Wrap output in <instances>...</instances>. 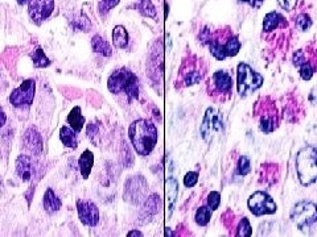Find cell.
<instances>
[{
	"instance_id": "cell-34",
	"label": "cell",
	"mask_w": 317,
	"mask_h": 237,
	"mask_svg": "<svg viewBox=\"0 0 317 237\" xmlns=\"http://www.w3.org/2000/svg\"><path fill=\"white\" fill-rule=\"evenodd\" d=\"M121 3V0H101L98 3V12L102 17H106L112 8Z\"/></svg>"
},
{
	"instance_id": "cell-25",
	"label": "cell",
	"mask_w": 317,
	"mask_h": 237,
	"mask_svg": "<svg viewBox=\"0 0 317 237\" xmlns=\"http://www.w3.org/2000/svg\"><path fill=\"white\" fill-rule=\"evenodd\" d=\"M76 130H73L69 126H62L60 129V140L63 144V146L70 149H76L78 146V141H77Z\"/></svg>"
},
{
	"instance_id": "cell-7",
	"label": "cell",
	"mask_w": 317,
	"mask_h": 237,
	"mask_svg": "<svg viewBox=\"0 0 317 237\" xmlns=\"http://www.w3.org/2000/svg\"><path fill=\"white\" fill-rule=\"evenodd\" d=\"M148 195V182L143 175H132L124 182L123 199L132 205H140Z\"/></svg>"
},
{
	"instance_id": "cell-43",
	"label": "cell",
	"mask_w": 317,
	"mask_h": 237,
	"mask_svg": "<svg viewBox=\"0 0 317 237\" xmlns=\"http://www.w3.org/2000/svg\"><path fill=\"white\" fill-rule=\"evenodd\" d=\"M308 99H309L311 103H316L317 101V86H314L313 89L311 90V92H309V95H308Z\"/></svg>"
},
{
	"instance_id": "cell-41",
	"label": "cell",
	"mask_w": 317,
	"mask_h": 237,
	"mask_svg": "<svg viewBox=\"0 0 317 237\" xmlns=\"http://www.w3.org/2000/svg\"><path fill=\"white\" fill-rule=\"evenodd\" d=\"M122 158H123V164L126 165V168H127V158H130V160H132L133 161L132 155H131L130 148H128L126 144H123V155H122Z\"/></svg>"
},
{
	"instance_id": "cell-23",
	"label": "cell",
	"mask_w": 317,
	"mask_h": 237,
	"mask_svg": "<svg viewBox=\"0 0 317 237\" xmlns=\"http://www.w3.org/2000/svg\"><path fill=\"white\" fill-rule=\"evenodd\" d=\"M283 22H284V17H283V16L280 15L279 12H275V11H273V12L267 13L266 17H264L263 31L266 32V33L274 32L275 29L279 28Z\"/></svg>"
},
{
	"instance_id": "cell-46",
	"label": "cell",
	"mask_w": 317,
	"mask_h": 237,
	"mask_svg": "<svg viewBox=\"0 0 317 237\" xmlns=\"http://www.w3.org/2000/svg\"><path fill=\"white\" fill-rule=\"evenodd\" d=\"M165 236H173V232L169 231V228H165Z\"/></svg>"
},
{
	"instance_id": "cell-11",
	"label": "cell",
	"mask_w": 317,
	"mask_h": 237,
	"mask_svg": "<svg viewBox=\"0 0 317 237\" xmlns=\"http://www.w3.org/2000/svg\"><path fill=\"white\" fill-rule=\"evenodd\" d=\"M77 212H78V218L83 225L95 227L99 223V209L92 200H77Z\"/></svg>"
},
{
	"instance_id": "cell-37",
	"label": "cell",
	"mask_w": 317,
	"mask_h": 237,
	"mask_svg": "<svg viewBox=\"0 0 317 237\" xmlns=\"http://www.w3.org/2000/svg\"><path fill=\"white\" fill-rule=\"evenodd\" d=\"M86 135L89 137L90 141L93 144H98L99 141V125L95 121H92V123L87 124L86 126Z\"/></svg>"
},
{
	"instance_id": "cell-2",
	"label": "cell",
	"mask_w": 317,
	"mask_h": 237,
	"mask_svg": "<svg viewBox=\"0 0 317 237\" xmlns=\"http://www.w3.org/2000/svg\"><path fill=\"white\" fill-rule=\"evenodd\" d=\"M107 89L111 94L124 91L128 101H132L139 98V78L130 69L121 67L108 76Z\"/></svg>"
},
{
	"instance_id": "cell-13",
	"label": "cell",
	"mask_w": 317,
	"mask_h": 237,
	"mask_svg": "<svg viewBox=\"0 0 317 237\" xmlns=\"http://www.w3.org/2000/svg\"><path fill=\"white\" fill-rule=\"evenodd\" d=\"M293 65H295L296 69L299 70V74L304 81H311L313 74L316 73V67H314L313 62L311 61V57H307L305 50L303 49H299L293 53Z\"/></svg>"
},
{
	"instance_id": "cell-30",
	"label": "cell",
	"mask_w": 317,
	"mask_h": 237,
	"mask_svg": "<svg viewBox=\"0 0 317 237\" xmlns=\"http://www.w3.org/2000/svg\"><path fill=\"white\" fill-rule=\"evenodd\" d=\"M31 57L35 67H38V69H44V67H48L51 65V61L45 56L44 50H42L41 47H37V49L31 54Z\"/></svg>"
},
{
	"instance_id": "cell-29",
	"label": "cell",
	"mask_w": 317,
	"mask_h": 237,
	"mask_svg": "<svg viewBox=\"0 0 317 237\" xmlns=\"http://www.w3.org/2000/svg\"><path fill=\"white\" fill-rule=\"evenodd\" d=\"M210 219H212V208L209 205H201L200 208L196 211V215H194V221L200 227H206L209 224Z\"/></svg>"
},
{
	"instance_id": "cell-6",
	"label": "cell",
	"mask_w": 317,
	"mask_h": 237,
	"mask_svg": "<svg viewBox=\"0 0 317 237\" xmlns=\"http://www.w3.org/2000/svg\"><path fill=\"white\" fill-rule=\"evenodd\" d=\"M225 132V117L221 111L209 107L203 115L202 123L200 126V133L203 141L210 144L213 140Z\"/></svg>"
},
{
	"instance_id": "cell-14",
	"label": "cell",
	"mask_w": 317,
	"mask_h": 237,
	"mask_svg": "<svg viewBox=\"0 0 317 237\" xmlns=\"http://www.w3.org/2000/svg\"><path fill=\"white\" fill-rule=\"evenodd\" d=\"M212 87H213V94L221 95L222 98L223 96H229L233 89V79L230 76V74L225 70H217L216 73L212 75Z\"/></svg>"
},
{
	"instance_id": "cell-18",
	"label": "cell",
	"mask_w": 317,
	"mask_h": 237,
	"mask_svg": "<svg viewBox=\"0 0 317 237\" xmlns=\"http://www.w3.org/2000/svg\"><path fill=\"white\" fill-rule=\"evenodd\" d=\"M165 194H167V199H168V214L172 215L178 196V183L174 178L169 177L165 182Z\"/></svg>"
},
{
	"instance_id": "cell-5",
	"label": "cell",
	"mask_w": 317,
	"mask_h": 237,
	"mask_svg": "<svg viewBox=\"0 0 317 237\" xmlns=\"http://www.w3.org/2000/svg\"><path fill=\"white\" fill-rule=\"evenodd\" d=\"M264 79L262 74L253 69L247 63H239L237 67V90L241 96H248L262 87Z\"/></svg>"
},
{
	"instance_id": "cell-22",
	"label": "cell",
	"mask_w": 317,
	"mask_h": 237,
	"mask_svg": "<svg viewBox=\"0 0 317 237\" xmlns=\"http://www.w3.org/2000/svg\"><path fill=\"white\" fill-rule=\"evenodd\" d=\"M130 42V36H128V32L124 28L123 25H117L112 31V44L118 49H124L127 47Z\"/></svg>"
},
{
	"instance_id": "cell-4",
	"label": "cell",
	"mask_w": 317,
	"mask_h": 237,
	"mask_svg": "<svg viewBox=\"0 0 317 237\" xmlns=\"http://www.w3.org/2000/svg\"><path fill=\"white\" fill-rule=\"evenodd\" d=\"M289 218L299 231H309L317 224V204L311 200H300L291 209Z\"/></svg>"
},
{
	"instance_id": "cell-31",
	"label": "cell",
	"mask_w": 317,
	"mask_h": 237,
	"mask_svg": "<svg viewBox=\"0 0 317 237\" xmlns=\"http://www.w3.org/2000/svg\"><path fill=\"white\" fill-rule=\"evenodd\" d=\"M139 10L143 15L149 17V19L156 20V17H157V11H156L155 6H153L152 0H140Z\"/></svg>"
},
{
	"instance_id": "cell-1",
	"label": "cell",
	"mask_w": 317,
	"mask_h": 237,
	"mask_svg": "<svg viewBox=\"0 0 317 237\" xmlns=\"http://www.w3.org/2000/svg\"><path fill=\"white\" fill-rule=\"evenodd\" d=\"M128 137L135 152L139 155L146 157L151 154V152L155 149L158 135L152 121L147 119H138L130 124Z\"/></svg>"
},
{
	"instance_id": "cell-3",
	"label": "cell",
	"mask_w": 317,
	"mask_h": 237,
	"mask_svg": "<svg viewBox=\"0 0 317 237\" xmlns=\"http://www.w3.org/2000/svg\"><path fill=\"white\" fill-rule=\"evenodd\" d=\"M296 173L303 186L313 185L317 180V148L307 145L301 148L295 158Z\"/></svg>"
},
{
	"instance_id": "cell-9",
	"label": "cell",
	"mask_w": 317,
	"mask_h": 237,
	"mask_svg": "<svg viewBox=\"0 0 317 237\" xmlns=\"http://www.w3.org/2000/svg\"><path fill=\"white\" fill-rule=\"evenodd\" d=\"M36 92V82L35 79H26L24 82L17 89L13 90L10 95V103L13 107H26V106H31L35 99Z\"/></svg>"
},
{
	"instance_id": "cell-24",
	"label": "cell",
	"mask_w": 317,
	"mask_h": 237,
	"mask_svg": "<svg viewBox=\"0 0 317 237\" xmlns=\"http://www.w3.org/2000/svg\"><path fill=\"white\" fill-rule=\"evenodd\" d=\"M92 47L94 53L101 54L103 57H111V54H112V49H111L110 44L106 41L105 38H102L99 35L93 36Z\"/></svg>"
},
{
	"instance_id": "cell-36",
	"label": "cell",
	"mask_w": 317,
	"mask_h": 237,
	"mask_svg": "<svg viewBox=\"0 0 317 237\" xmlns=\"http://www.w3.org/2000/svg\"><path fill=\"white\" fill-rule=\"evenodd\" d=\"M295 24L296 28H298L300 32H307L309 31V28L312 27V19L307 15V13H300V15L296 17Z\"/></svg>"
},
{
	"instance_id": "cell-8",
	"label": "cell",
	"mask_w": 317,
	"mask_h": 237,
	"mask_svg": "<svg viewBox=\"0 0 317 237\" xmlns=\"http://www.w3.org/2000/svg\"><path fill=\"white\" fill-rule=\"evenodd\" d=\"M247 205L251 214L255 216L274 215L278 209V205L274 199L264 191H257L248 198Z\"/></svg>"
},
{
	"instance_id": "cell-27",
	"label": "cell",
	"mask_w": 317,
	"mask_h": 237,
	"mask_svg": "<svg viewBox=\"0 0 317 237\" xmlns=\"http://www.w3.org/2000/svg\"><path fill=\"white\" fill-rule=\"evenodd\" d=\"M241 41L238 40L237 36H229L223 42V49H225L226 57H234L241 50Z\"/></svg>"
},
{
	"instance_id": "cell-45",
	"label": "cell",
	"mask_w": 317,
	"mask_h": 237,
	"mask_svg": "<svg viewBox=\"0 0 317 237\" xmlns=\"http://www.w3.org/2000/svg\"><path fill=\"white\" fill-rule=\"evenodd\" d=\"M127 236H128V237H132V236L142 237L143 233L140 231H138V229H132V231H130V232H128V233H127Z\"/></svg>"
},
{
	"instance_id": "cell-38",
	"label": "cell",
	"mask_w": 317,
	"mask_h": 237,
	"mask_svg": "<svg viewBox=\"0 0 317 237\" xmlns=\"http://www.w3.org/2000/svg\"><path fill=\"white\" fill-rule=\"evenodd\" d=\"M221 204V194L218 191H212L208 195V205H209L212 211H216Z\"/></svg>"
},
{
	"instance_id": "cell-17",
	"label": "cell",
	"mask_w": 317,
	"mask_h": 237,
	"mask_svg": "<svg viewBox=\"0 0 317 237\" xmlns=\"http://www.w3.org/2000/svg\"><path fill=\"white\" fill-rule=\"evenodd\" d=\"M42 205H44V209L47 214L53 215V214L60 211L61 207H62V202H61V199L53 190L48 189L44 194V198H42Z\"/></svg>"
},
{
	"instance_id": "cell-48",
	"label": "cell",
	"mask_w": 317,
	"mask_h": 237,
	"mask_svg": "<svg viewBox=\"0 0 317 237\" xmlns=\"http://www.w3.org/2000/svg\"><path fill=\"white\" fill-rule=\"evenodd\" d=\"M0 185H2V182H0Z\"/></svg>"
},
{
	"instance_id": "cell-39",
	"label": "cell",
	"mask_w": 317,
	"mask_h": 237,
	"mask_svg": "<svg viewBox=\"0 0 317 237\" xmlns=\"http://www.w3.org/2000/svg\"><path fill=\"white\" fill-rule=\"evenodd\" d=\"M198 171H189V173L185 174L184 177V186L190 189V187H194L198 182Z\"/></svg>"
},
{
	"instance_id": "cell-49",
	"label": "cell",
	"mask_w": 317,
	"mask_h": 237,
	"mask_svg": "<svg viewBox=\"0 0 317 237\" xmlns=\"http://www.w3.org/2000/svg\"><path fill=\"white\" fill-rule=\"evenodd\" d=\"M139 2H140V0H139Z\"/></svg>"
},
{
	"instance_id": "cell-40",
	"label": "cell",
	"mask_w": 317,
	"mask_h": 237,
	"mask_svg": "<svg viewBox=\"0 0 317 237\" xmlns=\"http://www.w3.org/2000/svg\"><path fill=\"white\" fill-rule=\"evenodd\" d=\"M279 6L285 11H292L298 4V0H278Z\"/></svg>"
},
{
	"instance_id": "cell-16",
	"label": "cell",
	"mask_w": 317,
	"mask_h": 237,
	"mask_svg": "<svg viewBox=\"0 0 317 237\" xmlns=\"http://www.w3.org/2000/svg\"><path fill=\"white\" fill-rule=\"evenodd\" d=\"M15 169L17 177H19L22 182H29V180L33 179V177L36 175V166L29 155L20 154L19 157L16 158Z\"/></svg>"
},
{
	"instance_id": "cell-47",
	"label": "cell",
	"mask_w": 317,
	"mask_h": 237,
	"mask_svg": "<svg viewBox=\"0 0 317 237\" xmlns=\"http://www.w3.org/2000/svg\"><path fill=\"white\" fill-rule=\"evenodd\" d=\"M17 3H19L20 6H24V4L29 3V0H17Z\"/></svg>"
},
{
	"instance_id": "cell-33",
	"label": "cell",
	"mask_w": 317,
	"mask_h": 237,
	"mask_svg": "<svg viewBox=\"0 0 317 237\" xmlns=\"http://www.w3.org/2000/svg\"><path fill=\"white\" fill-rule=\"evenodd\" d=\"M253 234V228H251L250 221L247 218H243L237 227L235 236L237 237H250Z\"/></svg>"
},
{
	"instance_id": "cell-32",
	"label": "cell",
	"mask_w": 317,
	"mask_h": 237,
	"mask_svg": "<svg viewBox=\"0 0 317 237\" xmlns=\"http://www.w3.org/2000/svg\"><path fill=\"white\" fill-rule=\"evenodd\" d=\"M72 27L74 28V31H81L87 33V32L92 31V21L87 19V16L82 13V15L77 17V19L72 22Z\"/></svg>"
},
{
	"instance_id": "cell-28",
	"label": "cell",
	"mask_w": 317,
	"mask_h": 237,
	"mask_svg": "<svg viewBox=\"0 0 317 237\" xmlns=\"http://www.w3.org/2000/svg\"><path fill=\"white\" fill-rule=\"evenodd\" d=\"M209 51L213 57L218 61H223L226 58L225 49H223V42L219 38H214L212 36V40L209 41Z\"/></svg>"
},
{
	"instance_id": "cell-19",
	"label": "cell",
	"mask_w": 317,
	"mask_h": 237,
	"mask_svg": "<svg viewBox=\"0 0 317 237\" xmlns=\"http://www.w3.org/2000/svg\"><path fill=\"white\" fill-rule=\"evenodd\" d=\"M93 165H94V153H93L92 150H89V149H86L78 160V168L83 179L89 178L90 173H92Z\"/></svg>"
},
{
	"instance_id": "cell-44",
	"label": "cell",
	"mask_w": 317,
	"mask_h": 237,
	"mask_svg": "<svg viewBox=\"0 0 317 237\" xmlns=\"http://www.w3.org/2000/svg\"><path fill=\"white\" fill-rule=\"evenodd\" d=\"M6 121H7V115L4 114L3 108L0 107V128L6 124Z\"/></svg>"
},
{
	"instance_id": "cell-42",
	"label": "cell",
	"mask_w": 317,
	"mask_h": 237,
	"mask_svg": "<svg viewBox=\"0 0 317 237\" xmlns=\"http://www.w3.org/2000/svg\"><path fill=\"white\" fill-rule=\"evenodd\" d=\"M241 2H243V3H247L248 6H251L253 8H257V10L263 6V3H264V0H241Z\"/></svg>"
},
{
	"instance_id": "cell-12",
	"label": "cell",
	"mask_w": 317,
	"mask_h": 237,
	"mask_svg": "<svg viewBox=\"0 0 317 237\" xmlns=\"http://www.w3.org/2000/svg\"><path fill=\"white\" fill-rule=\"evenodd\" d=\"M160 207H162V199H160V196L157 194H151L149 196H147L139 212L140 223L147 224L149 221H152V219L160 211Z\"/></svg>"
},
{
	"instance_id": "cell-20",
	"label": "cell",
	"mask_w": 317,
	"mask_h": 237,
	"mask_svg": "<svg viewBox=\"0 0 317 237\" xmlns=\"http://www.w3.org/2000/svg\"><path fill=\"white\" fill-rule=\"evenodd\" d=\"M85 116L82 115V110L81 107L76 106L73 110L70 111V114L67 115V123H69L70 128L73 130H76L77 133H79L83 129L85 126Z\"/></svg>"
},
{
	"instance_id": "cell-21",
	"label": "cell",
	"mask_w": 317,
	"mask_h": 237,
	"mask_svg": "<svg viewBox=\"0 0 317 237\" xmlns=\"http://www.w3.org/2000/svg\"><path fill=\"white\" fill-rule=\"evenodd\" d=\"M202 76L203 73L198 67H196V65H194L193 62H192V67H190V69L183 67V82H184V85L187 86V87L188 86L197 85V83L202 79Z\"/></svg>"
},
{
	"instance_id": "cell-35",
	"label": "cell",
	"mask_w": 317,
	"mask_h": 237,
	"mask_svg": "<svg viewBox=\"0 0 317 237\" xmlns=\"http://www.w3.org/2000/svg\"><path fill=\"white\" fill-rule=\"evenodd\" d=\"M250 171H251L250 158H248L247 155H241V158L238 160L237 173L239 174L241 177H246Z\"/></svg>"
},
{
	"instance_id": "cell-10",
	"label": "cell",
	"mask_w": 317,
	"mask_h": 237,
	"mask_svg": "<svg viewBox=\"0 0 317 237\" xmlns=\"http://www.w3.org/2000/svg\"><path fill=\"white\" fill-rule=\"evenodd\" d=\"M54 0H29L28 15L36 25L42 22L53 13Z\"/></svg>"
},
{
	"instance_id": "cell-15",
	"label": "cell",
	"mask_w": 317,
	"mask_h": 237,
	"mask_svg": "<svg viewBox=\"0 0 317 237\" xmlns=\"http://www.w3.org/2000/svg\"><path fill=\"white\" fill-rule=\"evenodd\" d=\"M22 144H24V148L28 152H31L32 154L35 155L41 154L42 149H44V141H42L41 135H40L36 126H29L28 129L24 132V135H22Z\"/></svg>"
},
{
	"instance_id": "cell-26",
	"label": "cell",
	"mask_w": 317,
	"mask_h": 237,
	"mask_svg": "<svg viewBox=\"0 0 317 237\" xmlns=\"http://www.w3.org/2000/svg\"><path fill=\"white\" fill-rule=\"evenodd\" d=\"M276 125H278V119H276L275 112H267V114H263L260 116L259 128L262 132H274L276 129Z\"/></svg>"
}]
</instances>
